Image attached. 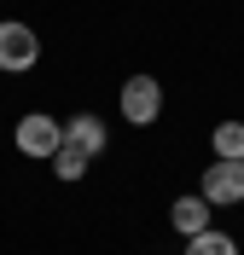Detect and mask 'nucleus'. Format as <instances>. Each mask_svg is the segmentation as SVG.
<instances>
[{
  "mask_svg": "<svg viewBox=\"0 0 244 255\" xmlns=\"http://www.w3.org/2000/svg\"><path fill=\"white\" fill-rule=\"evenodd\" d=\"M210 151H215L221 162H244V122H215Z\"/></svg>",
  "mask_w": 244,
  "mask_h": 255,
  "instance_id": "7",
  "label": "nucleus"
},
{
  "mask_svg": "<svg viewBox=\"0 0 244 255\" xmlns=\"http://www.w3.org/2000/svg\"><path fill=\"white\" fill-rule=\"evenodd\" d=\"M64 145H70V151H81V157H99V151L111 145V128H105V116L76 111V116L64 122Z\"/></svg>",
  "mask_w": 244,
  "mask_h": 255,
  "instance_id": "5",
  "label": "nucleus"
},
{
  "mask_svg": "<svg viewBox=\"0 0 244 255\" xmlns=\"http://www.w3.org/2000/svg\"><path fill=\"white\" fill-rule=\"evenodd\" d=\"M169 226H175L180 238H198V232H210V226H215V209L204 203L198 191H192V197H175V203H169Z\"/></svg>",
  "mask_w": 244,
  "mask_h": 255,
  "instance_id": "6",
  "label": "nucleus"
},
{
  "mask_svg": "<svg viewBox=\"0 0 244 255\" xmlns=\"http://www.w3.org/2000/svg\"><path fill=\"white\" fill-rule=\"evenodd\" d=\"M186 255H239V238L233 232H198V238H186Z\"/></svg>",
  "mask_w": 244,
  "mask_h": 255,
  "instance_id": "8",
  "label": "nucleus"
},
{
  "mask_svg": "<svg viewBox=\"0 0 244 255\" xmlns=\"http://www.w3.org/2000/svg\"><path fill=\"white\" fill-rule=\"evenodd\" d=\"M116 111H122L128 128H151L163 116V81L157 76H128L122 93H116Z\"/></svg>",
  "mask_w": 244,
  "mask_h": 255,
  "instance_id": "2",
  "label": "nucleus"
},
{
  "mask_svg": "<svg viewBox=\"0 0 244 255\" xmlns=\"http://www.w3.org/2000/svg\"><path fill=\"white\" fill-rule=\"evenodd\" d=\"M198 197L210 209H239L244 203V162H221L215 157L204 168V180H198Z\"/></svg>",
  "mask_w": 244,
  "mask_h": 255,
  "instance_id": "4",
  "label": "nucleus"
},
{
  "mask_svg": "<svg viewBox=\"0 0 244 255\" xmlns=\"http://www.w3.org/2000/svg\"><path fill=\"white\" fill-rule=\"evenodd\" d=\"M41 64V35L17 17H0V76H29Z\"/></svg>",
  "mask_w": 244,
  "mask_h": 255,
  "instance_id": "1",
  "label": "nucleus"
},
{
  "mask_svg": "<svg viewBox=\"0 0 244 255\" xmlns=\"http://www.w3.org/2000/svg\"><path fill=\"white\" fill-rule=\"evenodd\" d=\"M93 168V157H81V151H70V145H58V157H52V174L64 180V186H76L81 174Z\"/></svg>",
  "mask_w": 244,
  "mask_h": 255,
  "instance_id": "9",
  "label": "nucleus"
},
{
  "mask_svg": "<svg viewBox=\"0 0 244 255\" xmlns=\"http://www.w3.org/2000/svg\"><path fill=\"white\" fill-rule=\"evenodd\" d=\"M12 145L23 151V157L52 162V157H58V145H64V122H58V116H47V111H29L23 122L12 128Z\"/></svg>",
  "mask_w": 244,
  "mask_h": 255,
  "instance_id": "3",
  "label": "nucleus"
}]
</instances>
